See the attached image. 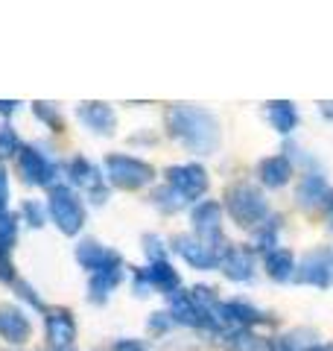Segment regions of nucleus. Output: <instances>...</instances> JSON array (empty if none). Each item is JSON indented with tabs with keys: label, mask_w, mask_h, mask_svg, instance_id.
Returning a JSON list of instances; mask_svg holds the SVG:
<instances>
[{
	"label": "nucleus",
	"mask_w": 333,
	"mask_h": 351,
	"mask_svg": "<svg viewBox=\"0 0 333 351\" xmlns=\"http://www.w3.org/2000/svg\"><path fill=\"white\" fill-rule=\"evenodd\" d=\"M114 351H152L147 343H138V339H120L114 343Z\"/></svg>",
	"instance_id": "cd10ccee"
},
{
	"label": "nucleus",
	"mask_w": 333,
	"mask_h": 351,
	"mask_svg": "<svg viewBox=\"0 0 333 351\" xmlns=\"http://www.w3.org/2000/svg\"><path fill=\"white\" fill-rule=\"evenodd\" d=\"M222 272L234 281H249L254 276V261L249 255V249H240V246L228 249L225 258H222Z\"/></svg>",
	"instance_id": "2eb2a0df"
},
{
	"label": "nucleus",
	"mask_w": 333,
	"mask_h": 351,
	"mask_svg": "<svg viewBox=\"0 0 333 351\" xmlns=\"http://www.w3.org/2000/svg\"><path fill=\"white\" fill-rule=\"evenodd\" d=\"M106 170H108V179L114 182L117 188H126V191H138L155 179V170L149 164L129 158V156H111L106 161Z\"/></svg>",
	"instance_id": "20e7f679"
},
{
	"label": "nucleus",
	"mask_w": 333,
	"mask_h": 351,
	"mask_svg": "<svg viewBox=\"0 0 333 351\" xmlns=\"http://www.w3.org/2000/svg\"><path fill=\"white\" fill-rule=\"evenodd\" d=\"M293 269H295V261L290 252H284V249H272L269 255H266V272L275 278V281H286L293 276Z\"/></svg>",
	"instance_id": "6ab92c4d"
},
{
	"label": "nucleus",
	"mask_w": 333,
	"mask_h": 351,
	"mask_svg": "<svg viewBox=\"0 0 333 351\" xmlns=\"http://www.w3.org/2000/svg\"><path fill=\"white\" fill-rule=\"evenodd\" d=\"M152 199H155V205H158V208H164V211H179V208L187 202L179 191L170 188V184H166V188H161V191H155Z\"/></svg>",
	"instance_id": "5701e85b"
},
{
	"label": "nucleus",
	"mask_w": 333,
	"mask_h": 351,
	"mask_svg": "<svg viewBox=\"0 0 333 351\" xmlns=\"http://www.w3.org/2000/svg\"><path fill=\"white\" fill-rule=\"evenodd\" d=\"M79 120H85L88 126H91L94 132H114V112H111L108 106H103V103H85V106H79Z\"/></svg>",
	"instance_id": "dca6fc26"
},
{
	"label": "nucleus",
	"mask_w": 333,
	"mask_h": 351,
	"mask_svg": "<svg viewBox=\"0 0 333 351\" xmlns=\"http://www.w3.org/2000/svg\"><path fill=\"white\" fill-rule=\"evenodd\" d=\"M140 276H143V281H147V284H152V287H158V290H166V293H173L175 287H179V276H175V269L166 261L152 263V267L143 269Z\"/></svg>",
	"instance_id": "a211bd4d"
},
{
	"label": "nucleus",
	"mask_w": 333,
	"mask_h": 351,
	"mask_svg": "<svg viewBox=\"0 0 333 351\" xmlns=\"http://www.w3.org/2000/svg\"><path fill=\"white\" fill-rule=\"evenodd\" d=\"M24 214L29 217V226H36V228L44 226V214H41V208H38L36 202H27V205H24Z\"/></svg>",
	"instance_id": "bb28decb"
},
{
	"label": "nucleus",
	"mask_w": 333,
	"mask_h": 351,
	"mask_svg": "<svg viewBox=\"0 0 333 351\" xmlns=\"http://www.w3.org/2000/svg\"><path fill=\"white\" fill-rule=\"evenodd\" d=\"M219 223H222V208L217 202H202L193 211V226L202 240H222L219 237Z\"/></svg>",
	"instance_id": "9b49d317"
},
{
	"label": "nucleus",
	"mask_w": 333,
	"mask_h": 351,
	"mask_svg": "<svg viewBox=\"0 0 333 351\" xmlns=\"http://www.w3.org/2000/svg\"><path fill=\"white\" fill-rule=\"evenodd\" d=\"M225 208L240 226H254L258 219L266 217L263 193L258 188H251V184H234V188L225 193Z\"/></svg>",
	"instance_id": "f03ea898"
},
{
	"label": "nucleus",
	"mask_w": 333,
	"mask_h": 351,
	"mask_svg": "<svg viewBox=\"0 0 333 351\" xmlns=\"http://www.w3.org/2000/svg\"><path fill=\"white\" fill-rule=\"evenodd\" d=\"M76 261H79L85 269H91L94 276H97V272H111V269L120 267V255H117V252L99 246V243H94V240H85V243L76 246Z\"/></svg>",
	"instance_id": "6e6552de"
},
{
	"label": "nucleus",
	"mask_w": 333,
	"mask_h": 351,
	"mask_svg": "<svg viewBox=\"0 0 333 351\" xmlns=\"http://www.w3.org/2000/svg\"><path fill=\"white\" fill-rule=\"evenodd\" d=\"M170 129L193 152H214L219 144V126L210 112L196 106H175L170 112Z\"/></svg>",
	"instance_id": "f257e3e1"
},
{
	"label": "nucleus",
	"mask_w": 333,
	"mask_h": 351,
	"mask_svg": "<svg viewBox=\"0 0 333 351\" xmlns=\"http://www.w3.org/2000/svg\"><path fill=\"white\" fill-rule=\"evenodd\" d=\"M164 316H166V313H155L152 319H149V328H152V331H164V328H166V319H164Z\"/></svg>",
	"instance_id": "2f4dec72"
},
{
	"label": "nucleus",
	"mask_w": 333,
	"mask_h": 351,
	"mask_svg": "<svg viewBox=\"0 0 333 351\" xmlns=\"http://www.w3.org/2000/svg\"><path fill=\"white\" fill-rule=\"evenodd\" d=\"M6 199H9V182H6V170L0 167V217L6 214Z\"/></svg>",
	"instance_id": "c85d7f7f"
},
{
	"label": "nucleus",
	"mask_w": 333,
	"mask_h": 351,
	"mask_svg": "<svg viewBox=\"0 0 333 351\" xmlns=\"http://www.w3.org/2000/svg\"><path fill=\"white\" fill-rule=\"evenodd\" d=\"M12 243H15V219L9 214H3V217H0V249L9 252V246H12Z\"/></svg>",
	"instance_id": "393cba45"
},
{
	"label": "nucleus",
	"mask_w": 333,
	"mask_h": 351,
	"mask_svg": "<svg viewBox=\"0 0 333 351\" xmlns=\"http://www.w3.org/2000/svg\"><path fill=\"white\" fill-rule=\"evenodd\" d=\"M120 281V269H111V272H97V276L91 278V295L97 302H103L106 295L117 287Z\"/></svg>",
	"instance_id": "4be33fe9"
},
{
	"label": "nucleus",
	"mask_w": 333,
	"mask_h": 351,
	"mask_svg": "<svg viewBox=\"0 0 333 351\" xmlns=\"http://www.w3.org/2000/svg\"><path fill=\"white\" fill-rule=\"evenodd\" d=\"M272 243H275V228H272V226H266L263 232L258 234V246H260V249H269Z\"/></svg>",
	"instance_id": "c756f323"
},
{
	"label": "nucleus",
	"mask_w": 333,
	"mask_h": 351,
	"mask_svg": "<svg viewBox=\"0 0 333 351\" xmlns=\"http://www.w3.org/2000/svg\"><path fill=\"white\" fill-rule=\"evenodd\" d=\"M68 173H71V179H73L76 184H82V188L91 191L94 202H103V199H106L103 179H99V173H97L85 158H73V161H71V167H68Z\"/></svg>",
	"instance_id": "f8f14e48"
},
{
	"label": "nucleus",
	"mask_w": 333,
	"mask_h": 351,
	"mask_svg": "<svg viewBox=\"0 0 333 351\" xmlns=\"http://www.w3.org/2000/svg\"><path fill=\"white\" fill-rule=\"evenodd\" d=\"M18 108V103H6V100H0V114H12Z\"/></svg>",
	"instance_id": "473e14b6"
},
{
	"label": "nucleus",
	"mask_w": 333,
	"mask_h": 351,
	"mask_svg": "<svg viewBox=\"0 0 333 351\" xmlns=\"http://www.w3.org/2000/svg\"><path fill=\"white\" fill-rule=\"evenodd\" d=\"M222 246H225L222 240H202V237H190V234L175 237V252H179L187 263H193L196 269H210V267H217V263H222V258H225V249Z\"/></svg>",
	"instance_id": "7ed1b4c3"
},
{
	"label": "nucleus",
	"mask_w": 333,
	"mask_h": 351,
	"mask_svg": "<svg viewBox=\"0 0 333 351\" xmlns=\"http://www.w3.org/2000/svg\"><path fill=\"white\" fill-rule=\"evenodd\" d=\"M234 351H269V346L258 337H237V346Z\"/></svg>",
	"instance_id": "a878e982"
},
{
	"label": "nucleus",
	"mask_w": 333,
	"mask_h": 351,
	"mask_svg": "<svg viewBox=\"0 0 333 351\" xmlns=\"http://www.w3.org/2000/svg\"><path fill=\"white\" fill-rule=\"evenodd\" d=\"M50 214H53L56 226H59L64 234H76L82 228V219H85V211H82L79 199H76L68 188H53V193H50Z\"/></svg>",
	"instance_id": "39448f33"
},
{
	"label": "nucleus",
	"mask_w": 333,
	"mask_h": 351,
	"mask_svg": "<svg viewBox=\"0 0 333 351\" xmlns=\"http://www.w3.org/2000/svg\"><path fill=\"white\" fill-rule=\"evenodd\" d=\"M36 114H38V117H44L47 123H53V108H50L47 103H36Z\"/></svg>",
	"instance_id": "7c9ffc66"
},
{
	"label": "nucleus",
	"mask_w": 333,
	"mask_h": 351,
	"mask_svg": "<svg viewBox=\"0 0 333 351\" xmlns=\"http://www.w3.org/2000/svg\"><path fill=\"white\" fill-rule=\"evenodd\" d=\"M173 313H175V319L184 322V325H199L202 322V313H199V307H196L190 293L173 295Z\"/></svg>",
	"instance_id": "412c9836"
},
{
	"label": "nucleus",
	"mask_w": 333,
	"mask_h": 351,
	"mask_svg": "<svg viewBox=\"0 0 333 351\" xmlns=\"http://www.w3.org/2000/svg\"><path fill=\"white\" fill-rule=\"evenodd\" d=\"M295 281L301 284H316V287H333V252L330 249H316L298 263Z\"/></svg>",
	"instance_id": "423d86ee"
},
{
	"label": "nucleus",
	"mask_w": 333,
	"mask_h": 351,
	"mask_svg": "<svg viewBox=\"0 0 333 351\" xmlns=\"http://www.w3.org/2000/svg\"><path fill=\"white\" fill-rule=\"evenodd\" d=\"M170 188L179 191L184 199H199L208 191V173L199 164H182V167H170Z\"/></svg>",
	"instance_id": "0eeeda50"
},
{
	"label": "nucleus",
	"mask_w": 333,
	"mask_h": 351,
	"mask_svg": "<svg viewBox=\"0 0 333 351\" xmlns=\"http://www.w3.org/2000/svg\"><path fill=\"white\" fill-rule=\"evenodd\" d=\"M298 199H301V205H307V208H316V205H325V202L330 205L333 193L328 191V184H325L321 176L310 173V176H304V179L298 182Z\"/></svg>",
	"instance_id": "4468645a"
},
{
	"label": "nucleus",
	"mask_w": 333,
	"mask_h": 351,
	"mask_svg": "<svg viewBox=\"0 0 333 351\" xmlns=\"http://www.w3.org/2000/svg\"><path fill=\"white\" fill-rule=\"evenodd\" d=\"M76 337V325H73V316L68 311H47V339L56 351H64L71 348Z\"/></svg>",
	"instance_id": "9d476101"
},
{
	"label": "nucleus",
	"mask_w": 333,
	"mask_h": 351,
	"mask_svg": "<svg viewBox=\"0 0 333 351\" xmlns=\"http://www.w3.org/2000/svg\"><path fill=\"white\" fill-rule=\"evenodd\" d=\"M0 334H3L9 343H24L29 337V319L18 311V307L3 304L0 307Z\"/></svg>",
	"instance_id": "ddd939ff"
},
{
	"label": "nucleus",
	"mask_w": 333,
	"mask_h": 351,
	"mask_svg": "<svg viewBox=\"0 0 333 351\" xmlns=\"http://www.w3.org/2000/svg\"><path fill=\"white\" fill-rule=\"evenodd\" d=\"M266 114H269L272 126H275L278 132H281V135H286V132H293L295 120H298L295 108H293L290 103H284V100H278V103H269V108H266Z\"/></svg>",
	"instance_id": "aec40b11"
},
{
	"label": "nucleus",
	"mask_w": 333,
	"mask_h": 351,
	"mask_svg": "<svg viewBox=\"0 0 333 351\" xmlns=\"http://www.w3.org/2000/svg\"><path fill=\"white\" fill-rule=\"evenodd\" d=\"M310 351H333V348H328V346H321V348H310Z\"/></svg>",
	"instance_id": "72a5a7b5"
},
{
	"label": "nucleus",
	"mask_w": 333,
	"mask_h": 351,
	"mask_svg": "<svg viewBox=\"0 0 333 351\" xmlns=\"http://www.w3.org/2000/svg\"><path fill=\"white\" fill-rule=\"evenodd\" d=\"M330 228H333V202H330Z\"/></svg>",
	"instance_id": "f704fd0d"
},
{
	"label": "nucleus",
	"mask_w": 333,
	"mask_h": 351,
	"mask_svg": "<svg viewBox=\"0 0 333 351\" xmlns=\"http://www.w3.org/2000/svg\"><path fill=\"white\" fill-rule=\"evenodd\" d=\"M21 144H18V135L9 126H3L0 129V158H9V156H15V152H21L18 149Z\"/></svg>",
	"instance_id": "b1692460"
},
{
	"label": "nucleus",
	"mask_w": 333,
	"mask_h": 351,
	"mask_svg": "<svg viewBox=\"0 0 333 351\" xmlns=\"http://www.w3.org/2000/svg\"><path fill=\"white\" fill-rule=\"evenodd\" d=\"M290 176H293V164L284 156H272L260 164V179H263V184H269V188H284V184L290 182Z\"/></svg>",
	"instance_id": "f3484780"
},
{
	"label": "nucleus",
	"mask_w": 333,
	"mask_h": 351,
	"mask_svg": "<svg viewBox=\"0 0 333 351\" xmlns=\"http://www.w3.org/2000/svg\"><path fill=\"white\" fill-rule=\"evenodd\" d=\"M18 170L24 176V182H29V184H50L53 173H56L53 164L44 158V152L32 149V147H24L18 152Z\"/></svg>",
	"instance_id": "1a4fd4ad"
}]
</instances>
